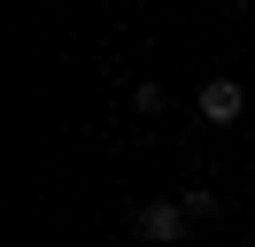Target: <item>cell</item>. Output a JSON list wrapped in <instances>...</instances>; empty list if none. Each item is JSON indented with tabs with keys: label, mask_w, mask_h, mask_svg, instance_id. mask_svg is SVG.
Wrapping results in <instances>:
<instances>
[{
	"label": "cell",
	"mask_w": 255,
	"mask_h": 247,
	"mask_svg": "<svg viewBox=\"0 0 255 247\" xmlns=\"http://www.w3.org/2000/svg\"><path fill=\"white\" fill-rule=\"evenodd\" d=\"M131 224H139V240H147V247H178V240L193 232V216H186V201H147Z\"/></svg>",
	"instance_id": "6da1fadb"
},
{
	"label": "cell",
	"mask_w": 255,
	"mask_h": 247,
	"mask_svg": "<svg viewBox=\"0 0 255 247\" xmlns=\"http://www.w3.org/2000/svg\"><path fill=\"white\" fill-rule=\"evenodd\" d=\"M193 108H201V124H240L248 116V85H240V77H209V85L193 93Z\"/></svg>",
	"instance_id": "7a4b0ae2"
},
{
	"label": "cell",
	"mask_w": 255,
	"mask_h": 247,
	"mask_svg": "<svg viewBox=\"0 0 255 247\" xmlns=\"http://www.w3.org/2000/svg\"><path fill=\"white\" fill-rule=\"evenodd\" d=\"M178 201H186V216H193V224H217V216H224V201L209 193V185H186Z\"/></svg>",
	"instance_id": "3957f363"
},
{
	"label": "cell",
	"mask_w": 255,
	"mask_h": 247,
	"mask_svg": "<svg viewBox=\"0 0 255 247\" xmlns=\"http://www.w3.org/2000/svg\"><path fill=\"white\" fill-rule=\"evenodd\" d=\"M162 101H170L162 85H131V108H139V116H162Z\"/></svg>",
	"instance_id": "277c9868"
}]
</instances>
